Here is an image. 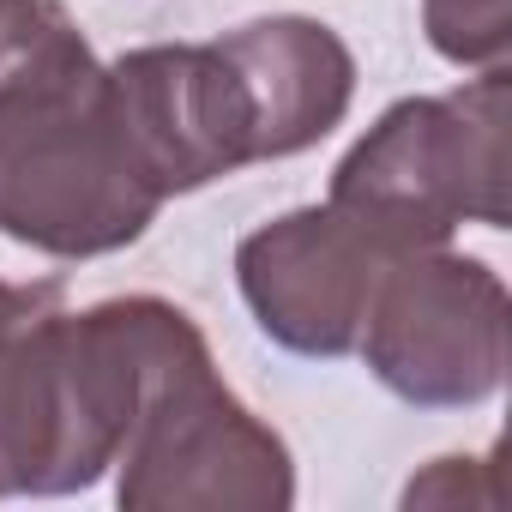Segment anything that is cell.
<instances>
[{
  "label": "cell",
  "instance_id": "277c9868",
  "mask_svg": "<svg viewBox=\"0 0 512 512\" xmlns=\"http://www.w3.org/2000/svg\"><path fill=\"white\" fill-rule=\"evenodd\" d=\"M506 115V67H482V79L446 97H404L350 145L326 199L392 253L446 247L458 223L506 229Z\"/></svg>",
  "mask_w": 512,
  "mask_h": 512
},
{
  "label": "cell",
  "instance_id": "52a82bcc",
  "mask_svg": "<svg viewBox=\"0 0 512 512\" xmlns=\"http://www.w3.org/2000/svg\"><path fill=\"white\" fill-rule=\"evenodd\" d=\"M422 25L452 67H500L512 49V0H422Z\"/></svg>",
  "mask_w": 512,
  "mask_h": 512
},
{
  "label": "cell",
  "instance_id": "8992f818",
  "mask_svg": "<svg viewBox=\"0 0 512 512\" xmlns=\"http://www.w3.org/2000/svg\"><path fill=\"white\" fill-rule=\"evenodd\" d=\"M404 260L350 211L302 205L235 247V284L260 332L296 356H350L386 266Z\"/></svg>",
  "mask_w": 512,
  "mask_h": 512
},
{
  "label": "cell",
  "instance_id": "6da1fadb",
  "mask_svg": "<svg viewBox=\"0 0 512 512\" xmlns=\"http://www.w3.org/2000/svg\"><path fill=\"white\" fill-rule=\"evenodd\" d=\"M163 205L121 85L73 13L0 0V235L49 260H97L139 241Z\"/></svg>",
  "mask_w": 512,
  "mask_h": 512
},
{
  "label": "cell",
  "instance_id": "5b68a950",
  "mask_svg": "<svg viewBox=\"0 0 512 512\" xmlns=\"http://www.w3.org/2000/svg\"><path fill=\"white\" fill-rule=\"evenodd\" d=\"M506 320L500 272L422 247L386 266L356 350L392 398L416 410H476L506 380Z\"/></svg>",
  "mask_w": 512,
  "mask_h": 512
},
{
  "label": "cell",
  "instance_id": "3957f363",
  "mask_svg": "<svg viewBox=\"0 0 512 512\" xmlns=\"http://www.w3.org/2000/svg\"><path fill=\"white\" fill-rule=\"evenodd\" d=\"M133 416V296L67 314L55 278L0 284V500L91 488Z\"/></svg>",
  "mask_w": 512,
  "mask_h": 512
},
{
  "label": "cell",
  "instance_id": "7a4b0ae2",
  "mask_svg": "<svg viewBox=\"0 0 512 512\" xmlns=\"http://www.w3.org/2000/svg\"><path fill=\"white\" fill-rule=\"evenodd\" d=\"M115 500L127 512H284L290 446L217 374L205 332L157 296H133V416Z\"/></svg>",
  "mask_w": 512,
  "mask_h": 512
}]
</instances>
